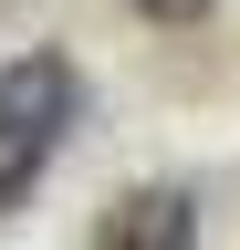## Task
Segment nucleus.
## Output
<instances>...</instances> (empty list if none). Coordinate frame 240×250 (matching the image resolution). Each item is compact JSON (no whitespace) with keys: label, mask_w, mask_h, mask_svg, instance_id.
Returning a JSON list of instances; mask_svg holds the SVG:
<instances>
[{"label":"nucleus","mask_w":240,"mask_h":250,"mask_svg":"<svg viewBox=\"0 0 240 250\" xmlns=\"http://www.w3.org/2000/svg\"><path fill=\"white\" fill-rule=\"evenodd\" d=\"M136 21H157V31H188V21H209V0H126Z\"/></svg>","instance_id":"4"},{"label":"nucleus","mask_w":240,"mask_h":250,"mask_svg":"<svg viewBox=\"0 0 240 250\" xmlns=\"http://www.w3.org/2000/svg\"><path fill=\"white\" fill-rule=\"evenodd\" d=\"M73 104H84V83H73V62H63V52H21V62H0V115H11V125L63 136Z\"/></svg>","instance_id":"2"},{"label":"nucleus","mask_w":240,"mask_h":250,"mask_svg":"<svg viewBox=\"0 0 240 250\" xmlns=\"http://www.w3.org/2000/svg\"><path fill=\"white\" fill-rule=\"evenodd\" d=\"M94 250H198V188H136V198H115Z\"/></svg>","instance_id":"1"},{"label":"nucleus","mask_w":240,"mask_h":250,"mask_svg":"<svg viewBox=\"0 0 240 250\" xmlns=\"http://www.w3.org/2000/svg\"><path fill=\"white\" fill-rule=\"evenodd\" d=\"M52 146H63V136H42V125H11V115H0V208L32 198V177L52 167Z\"/></svg>","instance_id":"3"}]
</instances>
